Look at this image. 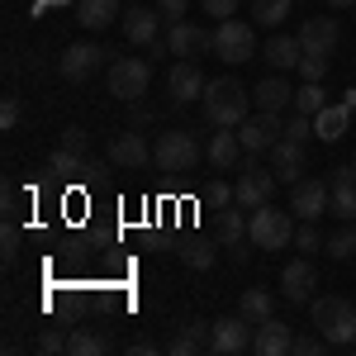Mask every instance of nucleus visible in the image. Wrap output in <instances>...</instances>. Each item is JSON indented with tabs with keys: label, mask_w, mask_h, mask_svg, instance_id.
<instances>
[{
	"label": "nucleus",
	"mask_w": 356,
	"mask_h": 356,
	"mask_svg": "<svg viewBox=\"0 0 356 356\" xmlns=\"http://www.w3.org/2000/svg\"><path fill=\"white\" fill-rule=\"evenodd\" d=\"M214 257H219V238H186V243H181V261H186L191 271H209Z\"/></svg>",
	"instance_id": "bb28decb"
},
{
	"label": "nucleus",
	"mask_w": 356,
	"mask_h": 356,
	"mask_svg": "<svg viewBox=\"0 0 356 356\" xmlns=\"http://www.w3.org/2000/svg\"><path fill=\"white\" fill-rule=\"evenodd\" d=\"M323 105H328V95H323V86H318V81H304L300 90H295V110L309 114V119L323 110Z\"/></svg>",
	"instance_id": "473e14b6"
},
{
	"label": "nucleus",
	"mask_w": 356,
	"mask_h": 356,
	"mask_svg": "<svg viewBox=\"0 0 356 356\" xmlns=\"http://www.w3.org/2000/svg\"><path fill=\"white\" fill-rule=\"evenodd\" d=\"M261 57L271 62L275 72H290V67H300V57H304V48H300V38H290V33H275L271 43L261 48Z\"/></svg>",
	"instance_id": "393cba45"
},
{
	"label": "nucleus",
	"mask_w": 356,
	"mask_h": 356,
	"mask_svg": "<svg viewBox=\"0 0 356 356\" xmlns=\"http://www.w3.org/2000/svg\"><path fill=\"white\" fill-rule=\"evenodd\" d=\"M328 209L342 223H356V171H352V166L332 171V181H328Z\"/></svg>",
	"instance_id": "a211bd4d"
},
{
	"label": "nucleus",
	"mask_w": 356,
	"mask_h": 356,
	"mask_svg": "<svg viewBox=\"0 0 356 356\" xmlns=\"http://www.w3.org/2000/svg\"><path fill=\"white\" fill-rule=\"evenodd\" d=\"M314 280H318L314 266L300 257V261H290V266L280 271V295H285L290 304H309V300H314Z\"/></svg>",
	"instance_id": "aec40b11"
},
{
	"label": "nucleus",
	"mask_w": 356,
	"mask_h": 356,
	"mask_svg": "<svg viewBox=\"0 0 356 356\" xmlns=\"http://www.w3.org/2000/svg\"><path fill=\"white\" fill-rule=\"evenodd\" d=\"M0 129H19V100H15V95L0 105Z\"/></svg>",
	"instance_id": "c03bdc74"
},
{
	"label": "nucleus",
	"mask_w": 356,
	"mask_h": 356,
	"mask_svg": "<svg viewBox=\"0 0 356 356\" xmlns=\"http://www.w3.org/2000/svg\"><path fill=\"white\" fill-rule=\"evenodd\" d=\"M124 38L138 48H152L162 38V10H143V5L124 10Z\"/></svg>",
	"instance_id": "f3484780"
},
{
	"label": "nucleus",
	"mask_w": 356,
	"mask_h": 356,
	"mask_svg": "<svg viewBox=\"0 0 356 356\" xmlns=\"http://www.w3.org/2000/svg\"><path fill=\"white\" fill-rule=\"evenodd\" d=\"M200 105H204V119L214 124V129H238L247 114V86L238 81V76H219V81L204 86V95H200Z\"/></svg>",
	"instance_id": "f257e3e1"
},
{
	"label": "nucleus",
	"mask_w": 356,
	"mask_h": 356,
	"mask_svg": "<svg viewBox=\"0 0 356 356\" xmlns=\"http://www.w3.org/2000/svg\"><path fill=\"white\" fill-rule=\"evenodd\" d=\"M347 129H352V110L347 105H323V110L314 114V138H323V143H337V138H347Z\"/></svg>",
	"instance_id": "412c9836"
},
{
	"label": "nucleus",
	"mask_w": 356,
	"mask_h": 356,
	"mask_svg": "<svg viewBox=\"0 0 356 356\" xmlns=\"http://www.w3.org/2000/svg\"><path fill=\"white\" fill-rule=\"evenodd\" d=\"M76 19H81V29L100 33L114 19H124V10H119V0H76Z\"/></svg>",
	"instance_id": "4be33fe9"
},
{
	"label": "nucleus",
	"mask_w": 356,
	"mask_h": 356,
	"mask_svg": "<svg viewBox=\"0 0 356 356\" xmlns=\"http://www.w3.org/2000/svg\"><path fill=\"white\" fill-rule=\"evenodd\" d=\"M323 243H328V238H323V233H318L314 223H300V228H295V247H300L304 257H314V252H323Z\"/></svg>",
	"instance_id": "72a5a7b5"
},
{
	"label": "nucleus",
	"mask_w": 356,
	"mask_h": 356,
	"mask_svg": "<svg viewBox=\"0 0 356 356\" xmlns=\"http://www.w3.org/2000/svg\"><path fill=\"white\" fill-rule=\"evenodd\" d=\"M62 147H67V152H86V147H90V138H86V129H76V124H67V129H62Z\"/></svg>",
	"instance_id": "4c0bfd02"
},
{
	"label": "nucleus",
	"mask_w": 356,
	"mask_h": 356,
	"mask_svg": "<svg viewBox=\"0 0 356 356\" xmlns=\"http://www.w3.org/2000/svg\"><path fill=\"white\" fill-rule=\"evenodd\" d=\"M214 238H219V247H233L247 238V219L238 204H223V209H214Z\"/></svg>",
	"instance_id": "b1692460"
},
{
	"label": "nucleus",
	"mask_w": 356,
	"mask_h": 356,
	"mask_svg": "<svg viewBox=\"0 0 356 356\" xmlns=\"http://www.w3.org/2000/svg\"><path fill=\"white\" fill-rule=\"evenodd\" d=\"M309 323L314 332L328 337V347H352L356 342V309L342 295H323V300H309Z\"/></svg>",
	"instance_id": "f03ea898"
},
{
	"label": "nucleus",
	"mask_w": 356,
	"mask_h": 356,
	"mask_svg": "<svg viewBox=\"0 0 356 356\" xmlns=\"http://www.w3.org/2000/svg\"><path fill=\"white\" fill-rule=\"evenodd\" d=\"M214 53L223 57V62H247V57L257 53V29L247 24V19H219V29H214Z\"/></svg>",
	"instance_id": "0eeeda50"
},
{
	"label": "nucleus",
	"mask_w": 356,
	"mask_h": 356,
	"mask_svg": "<svg viewBox=\"0 0 356 356\" xmlns=\"http://www.w3.org/2000/svg\"><path fill=\"white\" fill-rule=\"evenodd\" d=\"M43 356H57V352H67V332H57V328H48V332H38V342H33Z\"/></svg>",
	"instance_id": "c9c22d12"
},
{
	"label": "nucleus",
	"mask_w": 356,
	"mask_h": 356,
	"mask_svg": "<svg viewBox=\"0 0 356 356\" xmlns=\"http://www.w3.org/2000/svg\"><path fill=\"white\" fill-rule=\"evenodd\" d=\"M323 72H328V57H323V53H304L300 57V76H304V81H318Z\"/></svg>",
	"instance_id": "f704fd0d"
},
{
	"label": "nucleus",
	"mask_w": 356,
	"mask_h": 356,
	"mask_svg": "<svg viewBox=\"0 0 356 356\" xmlns=\"http://www.w3.org/2000/svg\"><path fill=\"white\" fill-rule=\"evenodd\" d=\"M157 10H162V19L181 24V19H186V10H191V0H157Z\"/></svg>",
	"instance_id": "a19ab883"
},
{
	"label": "nucleus",
	"mask_w": 356,
	"mask_h": 356,
	"mask_svg": "<svg viewBox=\"0 0 356 356\" xmlns=\"http://www.w3.org/2000/svg\"><path fill=\"white\" fill-rule=\"evenodd\" d=\"M300 48L304 53H323V57H332V48H337V38H342V29H337V19L332 15H314V19H304L300 24Z\"/></svg>",
	"instance_id": "4468645a"
},
{
	"label": "nucleus",
	"mask_w": 356,
	"mask_h": 356,
	"mask_svg": "<svg viewBox=\"0 0 356 356\" xmlns=\"http://www.w3.org/2000/svg\"><path fill=\"white\" fill-rule=\"evenodd\" d=\"M290 204H295V219L300 223H314L328 214V181H295L290 186Z\"/></svg>",
	"instance_id": "9b49d317"
},
{
	"label": "nucleus",
	"mask_w": 356,
	"mask_h": 356,
	"mask_svg": "<svg viewBox=\"0 0 356 356\" xmlns=\"http://www.w3.org/2000/svg\"><path fill=\"white\" fill-rule=\"evenodd\" d=\"M323 252H328L332 261H347V257H356V223H342L328 243H323Z\"/></svg>",
	"instance_id": "2f4dec72"
},
{
	"label": "nucleus",
	"mask_w": 356,
	"mask_h": 356,
	"mask_svg": "<svg viewBox=\"0 0 356 356\" xmlns=\"http://www.w3.org/2000/svg\"><path fill=\"white\" fill-rule=\"evenodd\" d=\"M228 200H238V195L228 191V186H223V181H214V186H209V191H204V204H214V209H223V204H228Z\"/></svg>",
	"instance_id": "37998d69"
},
{
	"label": "nucleus",
	"mask_w": 356,
	"mask_h": 356,
	"mask_svg": "<svg viewBox=\"0 0 356 356\" xmlns=\"http://www.w3.org/2000/svg\"><path fill=\"white\" fill-rule=\"evenodd\" d=\"M290 10H295V0H252V15L261 29H280Z\"/></svg>",
	"instance_id": "c756f323"
},
{
	"label": "nucleus",
	"mask_w": 356,
	"mask_h": 356,
	"mask_svg": "<svg viewBox=\"0 0 356 356\" xmlns=\"http://www.w3.org/2000/svg\"><path fill=\"white\" fill-rule=\"evenodd\" d=\"M209 332H214V328H204V323H191V328H181L176 337H171V356H195L200 347H209Z\"/></svg>",
	"instance_id": "c85d7f7f"
},
{
	"label": "nucleus",
	"mask_w": 356,
	"mask_h": 356,
	"mask_svg": "<svg viewBox=\"0 0 356 356\" xmlns=\"http://www.w3.org/2000/svg\"><path fill=\"white\" fill-rule=\"evenodd\" d=\"M328 347V337L323 332H314V337H295V356H318Z\"/></svg>",
	"instance_id": "ea45409f"
},
{
	"label": "nucleus",
	"mask_w": 356,
	"mask_h": 356,
	"mask_svg": "<svg viewBox=\"0 0 356 356\" xmlns=\"http://www.w3.org/2000/svg\"><path fill=\"white\" fill-rule=\"evenodd\" d=\"M152 162L162 166L166 176H186V171L200 166V143H195L186 129H166V134L157 138V147H152Z\"/></svg>",
	"instance_id": "20e7f679"
},
{
	"label": "nucleus",
	"mask_w": 356,
	"mask_h": 356,
	"mask_svg": "<svg viewBox=\"0 0 356 356\" xmlns=\"http://www.w3.org/2000/svg\"><path fill=\"white\" fill-rule=\"evenodd\" d=\"M233 10H238V0H204V15H214V19H233Z\"/></svg>",
	"instance_id": "a18cd8bd"
},
{
	"label": "nucleus",
	"mask_w": 356,
	"mask_h": 356,
	"mask_svg": "<svg viewBox=\"0 0 356 356\" xmlns=\"http://www.w3.org/2000/svg\"><path fill=\"white\" fill-rule=\"evenodd\" d=\"M152 124V110L143 105V100H134V110H129V129H147Z\"/></svg>",
	"instance_id": "49530a36"
},
{
	"label": "nucleus",
	"mask_w": 356,
	"mask_h": 356,
	"mask_svg": "<svg viewBox=\"0 0 356 356\" xmlns=\"http://www.w3.org/2000/svg\"><path fill=\"white\" fill-rule=\"evenodd\" d=\"M0 252H5V266H15V257H19V233H15V223H5V243H0Z\"/></svg>",
	"instance_id": "79ce46f5"
},
{
	"label": "nucleus",
	"mask_w": 356,
	"mask_h": 356,
	"mask_svg": "<svg viewBox=\"0 0 356 356\" xmlns=\"http://www.w3.org/2000/svg\"><path fill=\"white\" fill-rule=\"evenodd\" d=\"M252 90H257V110L280 114L285 105H295V86H290V81H280V76H266V81H257Z\"/></svg>",
	"instance_id": "5701e85b"
},
{
	"label": "nucleus",
	"mask_w": 356,
	"mask_h": 356,
	"mask_svg": "<svg viewBox=\"0 0 356 356\" xmlns=\"http://www.w3.org/2000/svg\"><path fill=\"white\" fill-rule=\"evenodd\" d=\"M271 171H275V181H280V186H295V181H300V171H304V143L280 138V143L271 147Z\"/></svg>",
	"instance_id": "6ab92c4d"
},
{
	"label": "nucleus",
	"mask_w": 356,
	"mask_h": 356,
	"mask_svg": "<svg viewBox=\"0 0 356 356\" xmlns=\"http://www.w3.org/2000/svg\"><path fill=\"white\" fill-rule=\"evenodd\" d=\"M238 314L243 318H271L275 314V300H271V290H261V285H252V290H243V300H238Z\"/></svg>",
	"instance_id": "cd10ccee"
},
{
	"label": "nucleus",
	"mask_w": 356,
	"mask_h": 356,
	"mask_svg": "<svg viewBox=\"0 0 356 356\" xmlns=\"http://www.w3.org/2000/svg\"><path fill=\"white\" fill-rule=\"evenodd\" d=\"M67 356H105V337L90 332V328L67 332Z\"/></svg>",
	"instance_id": "7c9ffc66"
},
{
	"label": "nucleus",
	"mask_w": 356,
	"mask_h": 356,
	"mask_svg": "<svg viewBox=\"0 0 356 356\" xmlns=\"http://www.w3.org/2000/svg\"><path fill=\"white\" fill-rule=\"evenodd\" d=\"M53 171H62V176H72V171H76V166H81V152H67V147H57L53 152Z\"/></svg>",
	"instance_id": "58836bf2"
},
{
	"label": "nucleus",
	"mask_w": 356,
	"mask_h": 356,
	"mask_svg": "<svg viewBox=\"0 0 356 356\" xmlns=\"http://www.w3.org/2000/svg\"><path fill=\"white\" fill-rule=\"evenodd\" d=\"M328 5H332V10H352L356 0H328Z\"/></svg>",
	"instance_id": "09e8293b"
},
{
	"label": "nucleus",
	"mask_w": 356,
	"mask_h": 356,
	"mask_svg": "<svg viewBox=\"0 0 356 356\" xmlns=\"http://www.w3.org/2000/svg\"><path fill=\"white\" fill-rule=\"evenodd\" d=\"M147 162H152V147L143 143V129H129L110 143V166H119V171H143Z\"/></svg>",
	"instance_id": "2eb2a0df"
},
{
	"label": "nucleus",
	"mask_w": 356,
	"mask_h": 356,
	"mask_svg": "<svg viewBox=\"0 0 356 356\" xmlns=\"http://www.w3.org/2000/svg\"><path fill=\"white\" fill-rule=\"evenodd\" d=\"M252 352L257 356H290L295 352V332L285 328L280 318H261L252 332Z\"/></svg>",
	"instance_id": "dca6fc26"
},
{
	"label": "nucleus",
	"mask_w": 356,
	"mask_h": 356,
	"mask_svg": "<svg viewBox=\"0 0 356 356\" xmlns=\"http://www.w3.org/2000/svg\"><path fill=\"white\" fill-rule=\"evenodd\" d=\"M347 166H352V171H356V157H352V162H347Z\"/></svg>",
	"instance_id": "8fccbe9b"
},
{
	"label": "nucleus",
	"mask_w": 356,
	"mask_h": 356,
	"mask_svg": "<svg viewBox=\"0 0 356 356\" xmlns=\"http://www.w3.org/2000/svg\"><path fill=\"white\" fill-rule=\"evenodd\" d=\"M275 191V171L271 166H257V162H247L243 166V176H238V186H233V195H238V204H266Z\"/></svg>",
	"instance_id": "ddd939ff"
},
{
	"label": "nucleus",
	"mask_w": 356,
	"mask_h": 356,
	"mask_svg": "<svg viewBox=\"0 0 356 356\" xmlns=\"http://www.w3.org/2000/svg\"><path fill=\"white\" fill-rule=\"evenodd\" d=\"M247 238L266 252H280V247L295 243V214L290 209H275V204H257L252 219H247Z\"/></svg>",
	"instance_id": "7ed1b4c3"
},
{
	"label": "nucleus",
	"mask_w": 356,
	"mask_h": 356,
	"mask_svg": "<svg viewBox=\"0 0 356 356\" xmlns=\"http://www.w3.org/2000/svg\"><path fill=\"white\" fill-rule=\"evenodd\" d=\"M280 138H285V124H280V114H271V110H257L238 124V143H243V152H252V157H257V152H271Z\"/></svg>",
	"instance_id": "423d86ee"
},
{
	"label": "nucleus",
	"mask_w": 356,
	"mask_h": 356,
	"mask_svg": "<svg viewBox=\"0 0 356 356\" xmlns=\"http://www.w3.org/2000/svg\"><path fill=\"white\" fill-rule=\"evenodd\" d=\"M285 138H295V143H309V138H314V119L295 110V119L285 124Z\"/></svg>",
	"instance_id": "e433bc0d"
},
{
	"label": "nucleus",
	"mask_w": 356,
	"mask_h": 356,
	"mask_svg": "<svg viewBox=\"0 0 356 356\" xmlns=\"http://www.w3.org/2000/svg\"><path fill=\"white\" fill-rule=\"evenodd\" d=\"M166 86H171V100L176 105H191V100H200L204 95V72L195 67V57H176L171 62V72H166Z\"/></svg>",
	"instance_id": "9d476101"
},
{
	"label": "nucleus",
	"mask_w": 356,
	"mask_h": 356,
	"mask_svg": "<svg viewBox=\"0 0 356 356\" xmlns=\"http://www.w3.org/2000/svg\"><path fill=\"white\" fill-rule=\"evenodd\" d=\"M238 152H243V143H238V134L233 129H214V138H209V147H204V157H209V166H233L238 162Z\"/></svg>",
	"instance_id": "a878e982"
},
{
	"label": "nucleus",
	"mask_w": 356,
	"mask_h": 356,
	"mask_svg": "<svg viewBox=\"0 0 356 356\" xmlns=\"http://www.w3.org/2000/svg\"><path fill=\"white\" fill-rule=\"evenodd\" d=\"M352 10H356V5H352Z\"/></svg>",
	"instance_id": "3c124183"
},
{
	"label": "nucleus",
	"mask_w": 356,
	"mask_h": 356,
	"mask_svg": "<svg viewBox=\"0 0 356 356\" xmlns=\"http://www.w3.org/2000/svg\"><path fill=\"white\" fill-rule=\"evenodd\" d=\"M252 318H219L214 332H209V352L214 356H238V352H252Z\"/></svg>",
	"instance_id": "6e6552de"
},
{
	"label": "nucleus",
	"mask_w": 356,
	"mask_h": 356,
	"mask_svg": "<svg viewBox=\"0 0 356 356\" xmlns=\"http://www.w3.org/2000/svg\"><path fill=\"white\" fill-rule=\"evenodd\" d=\"M57 67H62V76H67V81H90V76L105 67V48H100V43H90V38H86V43H67V53H62Z\"/></svg>",
	"instance_id": "1a4fd4ad"
},
{
	"label": "nucleus",
	"mask_w": 356,
	"mask_h": 356,
	"mask_svg": "<svg viewBox=\"0 0 356 356\" xmlns=\"http://www.w3.org/2000/svg\"><path fill=\"white\" fill-rule=\"evenodd\" d=\"M166 53H171V57L214 53V33L200 29V24H191V19H181V24H171V33H166Z\"/></svg>",
	"instance_id": "f8f14e48"
},
{
	"label": "nucleus",
	"mask_w": 356,
	"mask_h": 356,
	"mask_svg": "<svg viewBox=\"0 0 356 356\" xmlns=\"http://www.w3.org/2000/svg\"><path fill=\"white\" fill-rule=\"evenodd\" d=\"M147 86H152V67L143 62V57H119L110 62V95L114 100H143L147 95Z\"/></svg>",
	"instance_id": "39448f33"
},
{
	"label": "nucleus",
	"mask_w": 356,
	"mask_h": 356,
	"mask_svg": "<svg viewBox=\"0 0 356 356\" xmlns=\"http://www.w3.org/2000/svg\"><path fill=\"white\" fill-rule=\"evenodd\" d=\"M48 5H76V0H33V10H38V15H43Z\"/></svg>",
	"instance_id": "de8ad7c7"
}]
</instances>
